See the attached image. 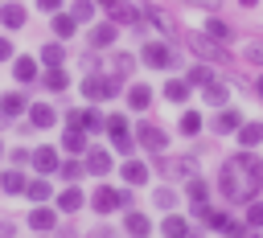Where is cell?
<instances>
[{
	"label": "cell",
	"mask_w": 263,
	"mask_h": 238,
	"mask_svg": "<svg viewBox=\"0 0 263 238\" xmlns=\"http://www.w3.org/2000/svg\"><path fill=\"white\" fill-rule=\"evenodd\" d=\"M82 94H86L90 103L115 98V94H119V78H115V74H86V78H82Z\"/></svg>",
	"instance_id": "1"
},
{
	"label": "cell",
	"mask_w": 263,
	"mask_h": 238,
	"mask_svg": "<svg viewBox=\"0 0 263 238\" xmlns=\"http://www.w3.org/2000/svg\"><path fill=\"white\" fill-rule=\"evenodd\" d=\"M127 201H132V193H127V189H107V185H103V189H99V193L90 197V205H95L99 213H111V209H123Z\"/></svg>",
	"instance_id": "2"
},
{
	"label": "cell",
	"mask_w": 263,
	"mask_h": 238,
	"mask_svg": "<svg viewBox=\"0 0 263 238\" xmlns=\"http://www.w3.org/2000/svg\"><path fill=\"white\" fill-rule=\"evenodd\" d=\"M189 45H193V49H197L205 62H226V57H230V53L222 49V41H214V37H201V33H193V37H189Z\"/></svg>",
	"instance_id": "3"
},
{
	"label": "cell",
	"mask_w": 263,
	"mask_h": 238,
	"mask_svg": "<svg viewBox=\"0 0 263 238\" xmlns=\"http://www.w3.org/2000/svg\"><path fill=\"white\" fill-rule=\"evenodd\" d=\"M144 66H152V70H168V66H173V49H168L164 41H148V45H144Z\"/></svg>",
	"instance_id": "4"
},
{
	"label": "cell",
	"mask_w": 263,
	"mask_h": 238,
	"mask_svg": "<svg viewBox=\"0 0 263 238\" xmlns=\"http://www.w3.org/2000/svg\"><path fill=\"white\" fill-rule=\"evenodd\" d=\"M107 135H111V144H115L119 152L132 148V135H127V119H123V115H111V119H107Z\"/></svg>",
	"instance_id": "5"
},
{
	"label": "cell",
	"mask_w": 263,
	"mask_h": 238,
	"mask_svg": "<svg viewBox=\"0 0 263 238\" xmlns=\"http://www.w3.org/2000/svg\"><path fill=\"white\" fill-rule=\"evenodd\" d=\"M25 21H29V12H25L21 4H12V0H8V4L0 8V25H4L8 33H16V29H25Z\"/></svg>",
	"instance_id": "6"
},
{
	"label": "cell",
	"mask_w": 263,
	"mask_h": 238,
	"mask_svg": "<svg viewBox=\"0 0 263 238\" xmlns=\"http://www.w3.org/2000/svg\"><path fill=\"white\" fill-rule=\"evenodd\" d=\"M140 144L148 148V152H164V144H168V135L156 127V123H140Z\"/></svg>",
	"instance_id": "7"
},
{
	"label": "cell",
	"mask_w": 263,
	"mask_h": 238,
	"mask_svg": "<svg viewBox=\"0 0 263 238\" xmlns=\"http://www.w3.org/2000/svg\"><path fill=\"white\" fill-rule=\"evenodd\" d=\"M29 160H33V168H37V172H58V164H62L53 148H37V152H33Z\"/></svg>",
	"instance_id": "8"
},
{
	"label": "cell",
	"mask_w": 263,
	"mask_h": 238,
	"mask_svg": "<svg viewBox=\"0 0 263 238\" xmlns=\"http://www.w3.org/2000/svg\"><path fill=\"white\" fill-rule=\"evenodd\" d=\"M90 176H103V172H111V156L103 152V148H95V152H86V164H82Z\"/></svg>",
	"instance_id": "9"
},
{
	"label": "cell",
	"mask_w": 263,
	"mask_h": 238,
	"mask_svg": "<svg viewBox=\"0 0 263 238\" xmlns=\"http://www.w3.org/2000/svg\"><path fill=\"white\" fill-rule=\"evenodd\" d=\"M25 107H29V103H25V94H16V90H8V94L0 98V115H4V119H16Z\"/></svg>",
	"instance_id": "10"
},
{
	"label": "cell",
	"mask_w": 263,
	"mask_h": 238,
	"mask_svg": "<svg viewBox=\"0 0 263 238\" xmlns=\"http://www.w3.org/2000/svg\"><path fill=\"white\" fill-rule=\"evenodd\" d=\"M53 107L49 103H37V107H29V127H53Z\"/></svg>",
	"instance_id": "11"
},
{
	"label": "cell",
	"mask_w": 263,
	"mask_h": 238,
	"mask_svg": "<svg viewBox=\"0 0 263 238\" xmlns=\"http://www.w3.org/2000/svg\"><path fill=\"white\" fill-rule=\"evenodd\" d=\"M29 226H33V230H53V226H58V213H53L49 205H37V209L29 213Z\"/></svg>",
	"instance_id": "12"
},
{
	"label": "cell",
	"mask_w": 263,
	"mask_h": 238,
	"mask_svg": "<svg viewBox=\"0 0 263 238\" xmlns=\"http://www.w3.org/2000/svg\"><path fill=\"white\" fill-rule=\"evenodd\" d=\"M160 230H164V238H193V234H189V222L177 217V213H168V217L160 222Z\"/></svg>",
	"instance_id": "13"
},
{
	"label": "cell",
	"mask_w": 263,
	"mask_h": 238,
	"mask_svg": "<svg viewBox=\"0 0 263 238\" xmlns=\"http://www.w3.org/2000/svg\"><path fill=\"white\" fill-rule=\"evenodd\" d=\"M210 127H214L218 135H226V131H238V127H242V119H238V111H218V119H214Z\"/></svg>",
	"instance_id": "14"
},
{
	"label": "cell",
	"mask_w": 263,
	"mask_h": 238,
	"mask_svg": "<svg viewBox=\"0 0 263 238\" xmlns=\"http://www.w3.org/2000/svg\"><path fill=\"white\" fill-rule=\"evenodd\" d=\"M136 21H144L140 8H132V4H115L111 8V25H136Z\"/></svg>",
	"instance_id": "15"
},
{
	"label": "cell",
	"mask_w": 263,
	"mask_h": 238,
	"mask_svg": "<svg viewBox=\"0 0 263 238\" xmlns=\"http://www.w3.org/2000/svg\"><path fill=\"white\" fill-rule=\"evenodd\" d=\"M115 37H119V25H111V21H107V25H99V29L90 33V45H95V49H103V45H111Z\"/></svg>",
	"instance_id": "16"
},
{
	"label": "cell",
	"mask_w": 263,
	"mask_h": 238,
	"mask_svg": "<svg viewBox=\"0 0 263 238\" xmlns=\"http://www.w3.org/2000/svg\"><path fill=\"white\" fill-rule=\"evenodd\" d=\"M164 98H168V103H185V98H189V82H185V78H168V82H164Z\"/></svg>",
	"instance_id": "17"
},
{
	"label": "cell",
	"mask_w": 263,
	"mask_h": 238,
	"mask_svg": "<svg viewBox=\"0 0 263 238\" xmlns=\"http://www.w3.org/2000/svg\"><path fill=\"white\" fill-rule=\"evenodd\" d=\"M62 148H66V152H86V131H82V127H66Z\"/></svg>",
	"instance_id": "18"
},
{
	"label": "cell",
	"mask_w": 263,
	"mask_h": 238,
	"mask_svg": "<svg viewBox=\"0 0 263 238\" xmlns=\"http://www.w3.org/2000/svg\"><path fill=\"white\" fill-rule=\"evenodd\" d=\"M123 181H127V185H144V181H148V164H144V160H127V164H123Z\"/></svg>",
	"instance_id": "19"
},
{
	"label": "cell",
	"mask_w": 263,
	"mask_h": 238,
	"mask_svg": "<svg viewBox=\"0 0 263 238\" xmlns=\"http://www.w3.org/2000/svg\"><path fill=\"white\" fill-rule=\"evenodd\" d=\"M123 226H127V234H132V238H148V230H152V222H148L144 213H127V217H123Z\"/></svg>",
	"instance_id": "20"
},
{
	"label": "cell",
	"mask_w": 263,
	"mask_h": 238,
	"mask_svg": "<svg viewBox=\"0 0 263 238\" xmlns=\"http://www.w3.org/2000/svg\"><path fill=\"white\" fill-rule=\"evenodd\" d=\"M41 86H45V90H66V86H70V78H66V70H62V66H49V74L41 78Z\"/></svg>",
	"instance_id": "21"
},
{
	"label": "cell",
	"mask_w": 263,
	"mask_h": 238,
	"mask_svg": "<svg viewBox=\"0 0 263 238\" xmlns=\"http://www.w3.org/2000/svg\"><path fill=\"white\" fill-rule=\"evenodd\" d=\"M201 98H205L210 107H222V103L230 98V90H226L222 82H205V90H201Z\"/></svg>",
	"instance_id": "22"
},
{
	"label": "cell",
	"mask_w": 263,
	"mask_h": 238,
	"mask_svg": "<svg viewBox=\"0 0 263 238\" xmlns=\"http://www.w3.org/2000/svg\"><path fill=\"white\" fill-rule=\"evenodd\" d=\"M127 103H132V111H144V107L152 103V90H148L144 82H136V86L127 90Z\"/></svg>",
	"instance_id": "23"
},
{
	"label": "cell",
	"mask_w": 263,
	"mask_h": 238,
	"mask_svg": "<svg viewBox=\"0 0 263 238\" xmlns=\"http://www.w3.org/2000/svg\"><path fill=\"white\" fill-rule=\"evenodd\" d=\"M74 29H78V21L70 12H53V33L58 37H74Z\"/></svg>",
	"instance_id": "24"
},
{
	"label": "cell",
	"mask_w": 263,
	"mask_h": 238,
	"mask_svg": "<svg viewBox=\"0 0 263 238\" xmlns=\"http://www.w3.org/2000/svg\"><path fill=\"white\" fill-rule=\"evenodd\" d=\"M12 74H16V82H33V78H37V62H33V57H16Z\"/></svg>",
	"instance_id": "25"
},
{
	"label": "cell",
	"mask_w": 263,
	"mask_h": 238,
	"mask_svg": "<svg viewBox=\"0 0 263 238\" xmlns=\"http://www.w3.org/2000/svg\"><path fill=\"white\" fill-rule=\"evenodd\" d=\"M263 140V123H247V127H238V144L242 148H255Z\"/></svg>",
	"instance_id": "26"
},
{
	"label": "cell",
	"mask_w": 263,
	"mask_h": 238,
	"mask_svg": "<svg viewBox=\"0 0 263 238\" xmlns=\"http://www.w3.org/2000/svg\"><path fill=\"white\" fill-rule=\"evenodd\" d=\"M205 37H214V41H230V25L218 21V16H210V21H205Z\"/></svg>",
	"instance_id": "27"
},
{
	"label": "cell",
	"mask_w": 263,
	"mask_h": 238,
	"mask_svg": "<svg viewBox=\"0 0 263 238\" xmlns=\"http://www.w3.org/2000/svg\"><path fill=\"white\" fill-rule=\"evenodd\" d=\"M177 127H181V135H197V131H201V115H197V111H185V115L177 119Z\"/></svg>",
	"instance_id": "28"
},
{
	"label": "cell",
	"mask_w": 263,
	"mask_h": 238,
	"mask_svg": "<svg viewBox=\"0 0 263 238\" xmlns=\"http://www.w3.org/2000/svg\"><path fill=\"white\" fill-rule=\"evenodd\" d=\"M41 62H45V66H62V62H66V49H62L58 41H49V45L41 49Z\"/></svg>",
	"instance_id": "29"
},
{
	"label": "cell",
	"mask_w": 263,
	"mask_h": 238,
	"mask_svg": "<svg viewBox=\"0 0 263 238\" xmlns=\"http://www.w3.org/2000/svg\"><path fill=\"white\" fill-rule=\"evenodd\" d=\"M25 193L41 205V201H49V193H53V189H49V181H29V185H25Z\"/></svg>",
	"instance_id": "30"
},
{
	"label": "cell",
	"mask_w": 263,
	"mask_h": 238,
	"mask_svg": "<svg viewBox=\"0 0 263 238\" xmlns=\"http://www.w3.org/2000/svg\"><path fill=\"white\" fill-rule=\"evenodd\" d=\"M58 209H66V213H74V209H82V193H78V189H66V193L58 197Z\"/></svg>",
	"instance_id": "31"
},
{
	"label": "cell",
	"mask_w": 263,
	"mask_h": 238,
	"mask_svg": "<svg viewBox=\"0 0 263 238\" xmlns=\"http://www.w3.org/2000/svg\"><path fill=\"white\" fill-rule=\"evenodd\" d=\"M164 168H173L177 176H193V172H197V160H193V156H185V160H168Z\"/></svg>",
	"instance_id": "32"
},
{
	"label": "cell",
	"mask_w": 263,
	"mask_h": 238,
	"mask_svg": "<svg viewBox=\"0 0 263 238\" xmlns=\"http://www.w3.org/2000/svg\"><path fill=\"white\" fill-rule=\"evenodd\" d=\"M111 74H115V78H127V74H132V53H115Z\"/></svg>",
	"instance_id": "33"
},
{
	"label": "cell",
	"mask_w": 263,
	"mask_h": 238,
	"mask_svg": "<svg viewBox=\"0 0 263 238\" xmlns=\"http://www.w3.org/2000/svg\"><path fill=\"white\" fill-rule=\"evenodd\" d=\"M185 82H189V86H205V82H214V74H210L205 66H193V70L185 74Z\"/></svg>",
	"instance_id": "34"
},
{
	"label": "cell",
	"mask_w": 263,
	"mask_h": 238,
	"mask_svg": "<svg viewBox=\"0 0 263 238\" xmlns=\"http://www.w3.org/2000/svg\"><path fill=\"white\" fill-rule=\"evenodd\" d=\"M242 57H247L251 66H263V41H247V45H242Z\"/></svg>",
	"instance_id": "35"
},
{
	"label": "cell",
	"mask_w": 263,
	"mask_h": 238,
	"mask_svg": "<svg viewBox=\"0 0 263 238\" xmlns=\"http://www.w3.org/2000/svg\"><path fill=\"white\" fill-rule=\"evenodd\" d=\"M25 185H29V181H25L21 172H4V193H25Z\"/></svg>",
	"instance_id": "36"
},
{
	"label": "cell",
	"mask_w": 263,
	"mask_h": 238,
	"mask_svg": "<svg viewBox=\"0 0 263 238\" xmlns=\"http://www.w3.org/2000/svg\"><path fill=\"white\" fill-rule=\"evenodd\" d=\"M74 21H90L95 16V0H74V12H70Z\"/></svg>",
	"instance_id": "37"
},
{
	"label": "cell",
	"mask_w": 263,
	"mask_h": 238,
	"mask_svg": "<svg viewBox=\"0 0 263 238\" xmlns=\"http://www.w3.org/2000/svg\"><path fill=\"white\" fill-rule=\"evenodd\" d=\"M185 193H189V201H193V205H201L210 189H205V181H189V189H185Z\"/></svg>",
	"instance_id": "38"
},
{
	"label": "cell",
	"mask_w": 263,
	"mask_h": 238,
	"mask_svg": "<svg viewBox=\"0 0 263 238\" xmlns=\"http://www.w3.org/2000/svg\"><path fill=\"white\" fill-rule=\"evenodd\" d=\"M156 205H160V209H173V205H177V193H173V189H156Z\"/></svg>",
	"instance_id": "39"
},
{
	"label": "cell",
	"mask_w": 263,
	"mask_h": 238,
	"mask_svg": "<svg viewBox=\"0 0 263 238\" xmlns=\"http://www.w3.org/2000/svg\"><path fill=\"white\" fill-rule=\"evenodd\" d=\"M247 222L251 226H263V201H251L247 205Z\"/></svg>",
	"instance_id": "40"
},
{
	"label": "cell",
	"mask_w": 263,
	"mask_h": 238,
	"mask_svg": "<svg viewBox=\"0 0 263 238\" xmlns=\"http://www.w3.org/2000/svg\"><path fill=\"white\" fill-rule=\"evenodd\" d=\"M58 172H62V176H70V181H74V176H78V172H82V164H78V160H66V164H58Z\"/></svg>",
	"instance_id": "41"
},
{
	"label": "cell",
	"mask_w": 263,
	"mask_h": 238,
	"mask_svg": "<svg viewBox=\"0 0 263 238\" xmlns=\"http://www.w3.org/2000/svg\"><path fill=\"white\" fill-rule=\"evenodd\" d=\"M37 8H41V12H58V8H62V0H37Z\"/></svg>",
	"instance_id": "42"
},
{
	"label": "cell",
	"mask_w": 263,
	"mask_h": 238,
	"mask_svg": "<svg viewBox=\"0 0 263 238\" xmlns=\"http://www.w3.org/2000/svg\"><path fill=\"white\" fill-rule=\"evenodd\" d=\"M29 156H33V152H25V148H12V164H25Z\"/></svg>",
	"instance_id": "43"
},
{
	"label": "cell",
	"mask_w": 263,
	"mask_h": 238,
	"mask_svg": "<svg viewBox=\"0 0 263 238\" xmlns=\"http://www.w3.org/2000/svg\"><path fill=\"white\" fill-rule=\"evenodd\" d=\"M12 57V45H8V37H0V62H8Z\"/></svg>",
	"instance_id": "44"
},
{
	"label": "cell",
	"mask_w": 263,
	"mask_h": 238,
	"mask_svg": "<svg viewBox=\"0 0 263 238\" xmlns=\"http://www.w3.org/2000/svg\"><path fill=\"white\" fill-rule=\"evenodd\" d=\"M185 4H197V8H218L222 0H185Z\"/></svg>",
	"instance_id": "45"
},
{
	"label": "cell",
	"mask_w": 263,
	"mask_h": 238,
	"mask_svg": "<svg viewBox=\"0 0 263 238\" xmlns=\"http://www.w3.org/2000/svg\"><path fill=\"white\" fill-rule=\"evenodd\" d=\"M95 4H103V8H115V4H119V0H95Z\"/></svg>",
	"instance_id": "46"
},
{
	"label": "cell",
	"mask_w": 263,
	"mask_h": 238,
	"mask_svg": "<svg viewBox=\"0 0 263 238\" xmlns=\"http://www.w3.org/2000/svg\"><path fill=\"white\" fill-rule=\"evenodd\" d=\"M255 94H259V98H263V78H259V82H255Z\"/></svg>",
	"instance_id": "47"
},
{
	"label": "cell",
	"mask_w": 263,
	"mask_h": 238,
	"mask_svg": "<svg viewBox=\"0 0 263 238\" xmlns=\"http://www.w3.org/2000/svg\"><path fill=\"white\" fill-rule=\"evenodd\" d=\"M230 238H242V234H230Z\"/></svg>",
	"instance_id": "48"
}]
</instances>
